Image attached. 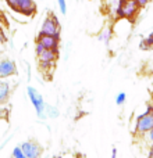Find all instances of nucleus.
Instances as JSON below:
<instances>
[{"label":"nucleus","instance_id":"12","mask_svg":"<svg viewBox=\"0 0 153 158\" xmlns=\"http://www.w3.org/2000/svg\"><path fill=\"white\" fill-rule=\"evenodd\" d=\"M98 39L100 42H103V43L107 46V44L110 43V39H111V29H110L109 27L104 28V29L98 35Z\"/></svg>","mask_w":153,"mask_h":158},{"label":"nucleus","instance_id":"9","mask_svg":"<svg viewBox=\"0 0 153 158\" xmlns=\"http://www.w3.org/2000/svg\"><path fill=\"white\" fill-rule=\"evenodd\" d=\"M17 74V65L10 58H2L0 60V79H6Z\"/></svg>","mask_w":153,"mask_h":158},{"label":"nucleus","instance_id":"19","mask_svg":"<svg viewBox=\"0 0 153 158\" xmlns=\"http://www.w3.org/2000/svg\"><path fill=\"white\" fill-rule=\"evenodd\" d=\"M43 50H45V47L42 46L41 43H38V42H36V44H35V54H36V56H39L42 52H43Z\"/></svg>","mask_w":153,"mask_h":158},{"label":"nucleus","instance_id":"2","mask_svg":"<svg viewBox=\"0 0 153 158\" xmlns=\"http://www.w3.org/2000/svg\"><path fill=\"white\" fill-rule=\"evenodd\" d=\"M27 93H28V97H29L33 108H35L38 118L39 119H46L47 118L46 117V103H45V100H43V96L32 86L27 87Z\"/></svg>","mask_w":153,"mask_h":158},{"label":"nucleus","instance_id":"3","mask_svg":"<svg viewBox=\"0 0 153 158\" xmlns=\"http://www.w3.org/2000/svg\"><path fill=\"white\" fill-rule=\"evenodd\" d=\"M153 128V112H142L135 121L134 135L137 137H142Z\"/></svg>","mask_w":153,"mask_h":158},{"label":"nucleus","instance_id":"13","mask_svg":"<svg viewBox=\"0 0 153 158\" xmlns=\"http://www.w3.org/2000/svg\"><path fill=\"white\" fill-rule=\"evenodd\" d=\"M59 115H60V112H59V110L56 108V107L50 106V104H46V117L47 118L56 119V118H59Z\"/></svg>","mask_w":153,"mask_h":158},{"label":"nucleus","instance_id":"7","mask_svg":"<svg viewBox=\"0 0 153 158\" xmlns=\"http://www.w3.org/2000/svg\"><path fill=\"white\" fill-rule=\"evenodd\" d=\"M21 150L24 151V154L28 158H39L42 154V147L33 140H27V142L21 143Z\"/></svg>","mask_w":153,"mask_h":158},{"label":"nucleus","instance_id":"11","mask_svg":"<svg viewBox=\"0 0 153 158\" xmlns=\"http://www.w3.org/2000/svg\"><path fill=\"white\" fill-rule=\"evenodd\" d=\"M141 50H151L153 49V32H151L145 39H142L139 43Z\"/></svg>","mask_w":153,"mask_h":158},{"label":"nucleus","instance_id":"22","mask_svg":"<svg viewBox=\"0 0 153 158\" xmlns=\"http://www.w3.org/2000/svg\"><path fill=\"white\" fill-rule=\"evenodd\" d=\"M111 158H117V148L116 147L111 148Z\"/></svg>","mask_w":153,"mask_h":158},{"label":"nucleus","instance_id":"16","mask_svg":"<svg viewBox=\"0 0 153 158\" xmlns=\"http://www.w3.org/2000/svg\"><path fill=\"white\" fill-rule=\"evenodd\" d=\"M13 158H28V157L24 154V151L21 150V147L17 146V147L13 150Z\"/></svg>","mask_w":153,"mask_h":158},{"label":"nucleus","instance_id":"24","mask_svg":"<svg viewBox=\"0 0 153 158\" xmlns=\"http://www.w3.org/2000/svg\"><path fill=\"white\" fill-rule=\"evenodd\" d=\"M151 106H152V110H153V100L151 101Z\"/></svg>","mask_w":153,"mask_h":158},{"label":"nucleus","instance_id":"6","mask_svg":"<svg viewBox=\"0 0 153 158\" xmlns=\"http://www.w3.org/2000/svg\"><path fill=\"white\" fill-rule=\"evenodd\" d=\"M36 57H38L41 69H43V71H49V69H52L53 67H55L56 60H57V57H59V52L45 49L43 52H42L39 56H36Z\"/></svg>","mask_w":153,"mask_h":158},{"label":"nucleus","instance_id":"1","mask_svg":"<svg viewBox=\"0 0 153 158\" xmlns=\"http://www.w3.org/2000/svg\"><path fill=\"white\" fill-rule=\"evenodd\" d=\"M141 8L134 0H118L117 6H116V13H117L118 18H125V19H134L138 15Z\"/></svg>","mask_w":153,"mask_h":158},{"label":"nucleus","instance_id":"4","mask_svg":"<svg viewBox=\"0 0 153 158\" xmlns=\"http://www.w3.org/2000/svg\"><path fill=\"white\" fill-rule=\"evenodd\" d=\"M11 10L31 17L36 11V3L33 0H4Z\"/></svg>","mask_w":153,"mask_h":158},{"label":"nucleus","instance_id":"8","mask_svg":"<svg viewBox=\"0 0 153 158\" xmlns=\"http://www.w3.org/2000/svg\"><path fill=\"white\" fill-rule=\"evenodd\" d=\"M36 42L41 43L45 49L47 50H55L59 52V47H60V38H56V36H50V35H43V33H39Z\"/></svg>","mask_w":153,"mask_h":158},{"label":"nucleus","instance_id":"18","mask_svg":"<svg viewBox=\"0 0 153 158\" xmlns=\"http://www.w3.org/2000/svg\"><path fill=\"white\" fill-rule=\"evenodd\" d=\"M134 2L137 3L139 8H143V7H146V6H148L149 3L152 2V0H134Z\"/></svg>","mask_w":153,"mask_h":158},{"label":"nucleus","instance_id":"14","mask_svg":"<svg viewBox=\"0 0 153 158\" xmlns=\"http://www.w3.org/2000/svg\"><path fill=\"white\" fill-rule=\"evenodd\" d=\"M114 101H116V104H117V106H123V104L127 101V93L125 92H120L117 96H116V100Z\"/></svg>","mask_w":153,"mask_h":158},{"label":"nucleus","instance_id":"15","mask_svg":"<svg viewBox=\"0 0 153 158\" xmlns=\"http://www.w3.org/2000/svg\"><path fill=\"white\" fill-rule=\"evenodd\" d=\"M142 140H143V143H145V144H148V147L151 144H153V128L145 135V136H142Z\"/></svg>","mask_w":153,"mask_h":158},{"label":"nucleus","instance_id":"23","mask_svg":"<svg viewBox=\"0 0 153 158\" xmlns=\"http://www.w3.org/2000/svg\"><path fill=\"white\" fill-rule=\"evenodd\" d=\"M4 115H6V110H4V108H3V107H2V106H0V119H2V118H3V117H4Z\"/></svg>","mask_w":153,"mask_h":158},{"label":"nucleus","instance_id":"20","mask_svg":"<svg viewBox=\"0 0 153 158\" xmlns=\"http://www.w3.org/2000/svg\"><path fill=\"white\" fill-rule=\"evenodd\" d=\"M146 158H153V144L148 147V156H146Z\"/></svg>","mask_w":153,"mask_h":158},{"label":"nucleus","instance_id":"10","mask_svg":"<svg viewBox=\"0 0 153 158\" xmlns=\"http://www.w3.org/2000/svg\"><path fill=\"white\" fill-rule=\"evenodd\" d=\"M10 93H11V86L7 81L0 79V106L7 104L8 98H10Z\"/></svg>","mask_w":153,"mask_h":158},{"label":"nucleus","instance_id":"5","mask_svg":"<svg viewBox=\"0 0 153 158\" xmlns=\"http://www.w3.org/2000/svg\"><path fill=\"white\" fill-rule=\"evenodd\" d=\"M39 33L60 38V24H59V19H57V17H56L55 14L50 13L49 15L43 19V24H42L41 32Z\"/></svg>","mask_w":153,"mask_h":158},{"label":"nucleus","instance_id":"17","mask_svg":"<svg viewBox=\"0 0 153 158\" xmlns=\"http://www.w3.org/2000/svg\"><path fill=\"white\" fill-rule=\"evenodd\" d=\"M57 4H59V8H60V13L63 15L67 14V2L66 0H57Z\"/></svg>","mask_w":153,"mask_h":158},{"label":"nucleus","instance_id":"21","mask_svg":"<svg viewBox=\"0 0 153 158\" xmlns=\"http://www.w3.org/2000/svg\"><path fill=\"white\" fill-rule=\"evenodd\" d=\"M6 42V36H4V32H3L2 29H0V46H2L3 43Z\"/></svg>","mask_w":153,"mask_h":158}]
</instances>
